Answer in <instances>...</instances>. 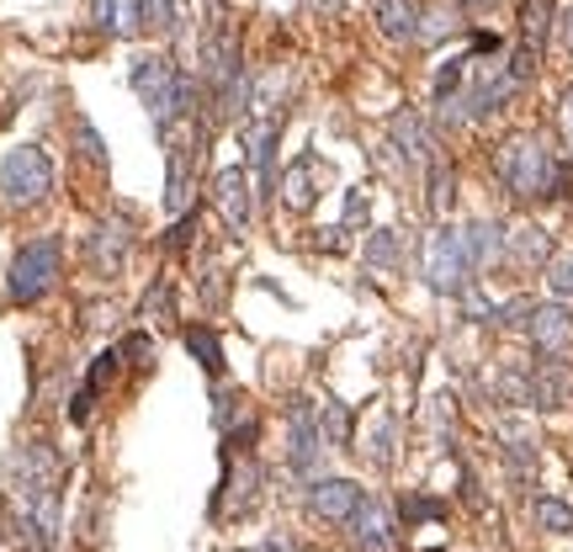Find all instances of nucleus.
<instances>
[{
	"mask_svg": "<svg viewBox=\"0 0 573 552\" xmlns=\"http://www.w3.org/2000/svg\"><path fill=\"white\" fill-rule=\"evenodd\" d=\"M388 144L409 159V170H425V165H430L436 139H430V123H425L420 107H398V112H393L388 118Z\"/></svg>",
	"mask_w": 573,
	"mask_h": 552,
	"instance_id": "15",
	"label": "nucleus"
},
{
	"mask_svg": "<svg viewBox=\"0 0 573 552\" xmlns=\"http://www.w3.org/2000/svg\"><path fill=\"white\" fill-rule=\"evenodd\" d=\"M64 276V240L59 234H37L11 255V272H5V298L16 308L43 303Z\"/></svg>",
	"mask_w": 573,
	"mask_h": 552,
	"instance_id": "3",
	"label": "nucleus"
},
{
	"mask_svg": "<svg viewBox=\"0 0 573 552\" xmlns=\"http://www.w3.org/2000/svg\"><path fill=\"white\" fill-rule=\"evenodd\" d=\"M319 430H324V446H351L356 420H351V409L340 399H330V404H319Z\"/></svg>",
	"mask_w": 573,
	"mask_h": 552,
	"instance_id": "29",
	"label": "nucleus"
},
{
	"mask_svg": "<svg viewBox=\"0 0 573 552\" xmlns=\"http://www.w3.org/2000/svg\"><path fill=\"white\" fill-rule=\"evenodd\" d=\"M552 22H558V0H526L520 5V43L515 48H526L531 59H542L547 37H552Z\"/></svg>",
	"mask_w": 573,
	"mask_h": 552,
	"instance_id": "21",
	"label": "nucleus"
},
{
	"mask_svg": "<svg viewBox=\"0 0 573 552\" xmlns=\"http://www.w3.org/2000/svg\"><path fill=\"white\" fill-rule=\"evenodd\" d=\"M531 298H505V303H494V319L488 324H499V330H526V319H531Z\"/></svg>",
	"mask_w": 573,
	"mask_h": 552,
	"instance_id": "36",
	"label": "nucleus"
},
{
	"mask_svg": "<svg viewBox=\"0 0 573 552\" xmlns=\"http://www.w3.org/2000/svg\"><path fill=\"white\" fill-rule=\"evenodd\" d=\"M330 181V165H324V154L319 150H302L293 165H287V176H282V202L293 208V213H308L313 202H319V186Z\"/></svg>",
	"mask_w": 573,
	"mask_h": 552,
	"instance_id": "14",
	"label": "nucleus"
},
{
	"mask_svg": "<svg viewBox=\"0 0 573 552\" xmlns=\"http://www.w3.org/2000/svg\"><path fill=\"white\" fill-rule=\"evenodd\" d=\"M186 351L197 356V367L208 372L212 383H223L229 362H223V345H218V335H212L208 324H191V330H186Z\"/></svg>",
	"mask_w": 573,
	"mask_h": 552,
	"instance_id": "28",
	"label": "nucleus"
},
{
	"mask_svg": "<svg viewBox=\"0 0 573 552\" xmlns=\"http://www.w3.org/2000/svg\"><path fill=\"white\" fill-rule=\"evenodd\" d=\"M128 86L150 107L159 139H170L176 123H197V80L170 54H139L128 69Z\"/></svg>",
	"mask_w": 573,
	"mask_h": 552,
	"instance_id": "2",
	"label": "nucleus"
},
{
	"mask_svg": "<svg viewBox=\"0 0 573 552\" xmlns=\"http://www.w3.org/2000/svg\"><path fill=\"white\" fill-rule=\"evenodd\" d=\"M441 516H447V505H441V499H425V494H409V499L398 505V521H404V526L441 521Z\"/></svg>",
	"mask_w": 573,
	"mask_h": 552,
	"instance_id": "34",
	"label": "nucleus"
},
{
	"mask_svg": "<svg viewBox=\"0 0 573 552\" xmlns=\"http://www.w3.org/2000/svg\"><path fill=\"white\" fill-rule=\"evenodd\" d=\"M526 377H531V404L537 409H563L573 399V367L563 356H542L537 351V362H526Z\"/></svg>",
	"mask_w": 573,
	"mask_h": 552,
	"instance_id": "16",
	"label": "nucleus"
},
{
	"mask_svg": "<svg viewBox=\"0 0 573 552\" xmlns=\"http://www.w3.org/2000/svg\"><path fill=\"white\" fill-rule=\"evenodd\" d=\"M144 16L159 22L165 32H186V5L181 0H144Z\"/></svg>",
	"mask_w": 573,
	"mask_h": 552,
	"instance_id": "35",
	"label": "nucleus"
},
{
	"mask_svg": "<svg viewBox=\"0 0 573 552\" xmlns=\"http://www.w3.org/2000/svg\"><path fill=\"white\" fill-rule=\"evenodd\" d=\"M452 197H456V170H452V159L436 150L430 165H425V208L436 218H447L452 213Z\"/></svg>",
	"mask_w": 573,
	"mask_h": 552,
	"instance_id": "25",
	"label": "nucleus"
},
{
	"mask_svg": "<svg viewBox=\"0 0 573 552\" xmlns=\"http://www.w3.org/2000/svg\"><path fill=\"white\" fill-rule=\"evenodd\" d=\"M526 335H531V345H537L542 356H569V345H573V308L563 303V298L537 303V308H531V319H526Z\"/></svg>",
	"mask_w": 573,
	"mask_h": 552,
	"instance_id": "13",
	"label": "nucleus"
},
{
	"mask_svg": "<svg viewBox=\"0 0 573 552\" xmlns=\"http://www.w3.org/2000/svg\"><path fill=\"white\" fill-rule=\"evenodd\" d=\"M212 202H218V218L229 229V240H244L250 234V218H255V176L244 165H229L212 176Z\"/></svg>",
	"mask_w": 573,
	"mask_h": 552,
	"instance_id": "9",
	"label": "nucleus"
},
{
	"mask_svg": "<svg viewBox=\"0 0 573 552\" xmlns=\"http://www.w3.org/2000/svg\"><path fill=\"white\" fill-rule=\"evenodd\" d=\"M362 484H351V478H313L308 484V516L324 526H345L356 516V505H362Z\"/></svg>",
	"mask_w": 573,
	"mask_h": 552,
	"instance_id": "12",
	"label": "nucleus"
},
{
	"mask_svg": "<svg viewBox=\"0 0 573 552\" xmlns=\"http://www.w3.org/2000/svg\"><path fill=\"white\" fill-rule=\"evenodd\" d=\"M197 292L208 298V313H218L223 308V272H202L197 276Z\"/></svg>",
	"mask_w": 573,
	"mask_h": 552,
	"instance_id": "40",
	"label": "nucleus"
},
{
	"mask_svg": "<svg viewBox=\"0 0 573 552\" xmlns=\"http://www.w3.org/2000/svg\"><path fill=\"white\" fill-rule=\"evenodd\" d=\"M558 144H563V154L573 159V86L558 91Z\"/></svg>",
	"mask_w": 573,
	"mask_h": 552,
	"instance_id": "37",
	"label": "nucleus"
},
{
	"mask_svg": "<svg viewBox=\"0 0 573 552\" xmlns=\"http://www.w3.org/2000/svg\"><path fill=\"white\" fill-rule=\"evenodd\" d=\"M505 223L499 218H473V223H462V240H467V261H473V272H488V266H499L505 261Z\"/></svg>",
	"mask_w": 573,
	"mask_h": 552,
	"instance_id": "19",
	"label": "nucleus"
},
{
	"mask_svg": "<svg viewBox=\"0 0 573 552\" xmlns=\"http://www.w3.org/2000/svg\"><path fill=\"white\" fill-rule=\"evenodd\" d=\"M261 499V467L240 457V446L223 452V484L212 494V521H244Z\"/></svg>",
	"mask_w": 573,
	"mask_h": 552,
	"instance_id": "6",
	"label": "nucleus"
},
{
	"mask_svg": "<svg viewBox=\"0 0 573 552\" xmlns=\"http://www.w3.org/2000/svg\"><path fill=\"white\" fill-rule=\"evenodd\" d=\"M362 457L377 467V473H388L393 462H398V420H393L388 409L372 420V430H366V446H362Z\"/></svg>",
	"mask_w": 573,
	"mask_h": 552,
	"instance_id": "26",
	"label": "nucleus"
},
{
	"mask_svg": "<svg viewBox=\"0 0 573 552\" xmlns=\"http://www.w3.org/2000/svg\"><path fill=\"white\" fill-rule=\"evenodd\" d=\"M366 218V191H351V202H345V223H362Z\"/></svg>",
	"mask_w": 573,
	"mask_h": 552,
	"instance_id": "42",
	"label": "nucleus"
},
{
	"mask_svg": "<svg viewBox=\"0 0 573 552\" xmlns=\"http://www.w3.org/2000/svg\"><path fill=\"white\" fill-rule=\"evenodd\" d=\"M165 213L181 218L191 213V191H197V159L202 150L197 144H186V139H165Z\"/></svg>",
	"mask_w": 573,
	"mask_h": 552,
	"instance_id": "11",
	"label": "nucleus"
},
{
	"mask_svg": "<svg viewBox=\"0 0 573 552\" xmlns=\"http://www.w3.org/2000/svg\"><path fill=\"white\" fill-rule=\"evenodd\" d=\"M462 11H483V5H494V0H456Z\"/></svg>",
	"mask_w": 573,
	"mask_h": 552,
	"instance_id": "44",
	"label": "nucleus"
},
{
	"mask_svg": "<svg viewBox=\"0 0 573 552\" xmlns=\"http://www.w3.org/2000/svg\"><path fill=\"white\" fill-rule=\"evenodd\" d=\"M366 272H398V266H404V234H398V229H372V234H366Z\"/></svg>",
	"mask_w": 573,
	"mask_h": 552,
	"instance_id": "27",
	"label": "nucleus"
},
{
	"mask_svg": "<svg viewBox=\"0 0 573 552\" xmlns=\"http://www.w3.org/2000/svg\"><path fill=\"white\" fill-rule=\"evenodd\" d=\"M75 150H80V159H86L91 170H107V139L96 133L91 118H75Z\"/></svg>",
	"mask_w": 573,
	"mask_h": 552,
	"instance_id": "32",
	"label": "nucleus"
},
{
	"mask_svg": "<svg viewBox=\"0 0 573 552\" xmlns=\"http://www.w3.org/2000/svg\"><path fill=\"white\" fill-rule=\"evenodd\" d=\"M150 356H154V340L144 335V330L122 340V362H133V367H150Z\"/></svg>",
	"mask_w": 573,
	"mask_h": 552,
	"instance_id": "39",
	"label": "nucleus"
},
{
	"mask_svg": "<svg viewBox=\"0 0 573 552\" xmlns=\"http://www.w3.org/2000/svg\"><path fill=\"white\" fill-rule=\"evenodd\" d=\"M197 223H202L197 213H181V218H176V223H170V234H165V250H170V255H181V250L191 245V234H197Z\"/></svg>",
	"mask_w": 573,
	"mask_h": 552,
	"instance_id": "38",
	"label": "nucleus"
},
{
	"mask_svg": "<svg viewBox=\"0 0 573 552\" xmlns=\"http://www.w3.org/2000/svg\"><path fill=\"white\" fill-rule=\"evenodd\" d=\"M558 37H563V48H569V59H573V5L558 16Z\"/></svg>",
	"mask_w": 573,
	"mask_h": 552,
	"instance_id": "43",
	"label": "nucleus"
},
{
	"mask_svg": "<svg viewBox=\"0 0 573 552\" xmlns=\"http://www.w3.org/2000/svg\"><path fill=\"white\" fill-rule=\"evenodd\" d=\"M420 0H377L372 5V16H377V32L388 37V43H415V32H420Z\"/></svg>",
	"mask_w": 573,
	"mask_h": 552,
	"instance_id": "23",
	"label": "nucleus"
},
{
	"mask_svg": "<svg viewBox=\"0 0 573 552\" xmlns=\"http://www.w3.org/2000/svg\"><path fill=\"white\" fill-rule=\"evenodd\" d=\"M547 292L552 298H573V250H552V261H547Z\"/></svg>",
	"mask_w": 573,
	"mask_h": 552,
	"instance_id": "33",
	"label": "nucleus"
},
{
	"mask_svg": "<svg viewBox=\"0 0 573 552\" xmlns=\"http://www.w3.org/2000/svg\"><path fill=\"white\" fill-rule=\"evenodd\" d=\"M128 250H133V234H128V223L107 218V223H96L91 240H86V261H91L96 276H118L122 266H128Z\"/></svg>",
	"mask_w": 573,
	"mask_h": 552,
	"instance_id": "17",
	"label": "nucleus"
},
{
	"mask_svg": "<svg viewBox=\"0 0 573 552\" xmlns=\"http://www.w3.org/2000/svg\"><path fill=\"white\" fill-rule=\"evenodd\" d=\"M276 139H282V118H244L240 123V165L250 176H261V197H276L282 191V176H276Z\"/></svg>",
	"mask_w": 573,
	"mask_h": 552,
	"instance_id": "7",
	"label": "nucleus"
},
{
	"mask_svg": "<svg viewBox=\"0 0 573 552\" xmlns=\"http://www.w3.org/2000/svg\"><path fill=\"white\" fill-rule=\"evenodd\" d=\"M170 313H176V303H170V281L159 276V281L144 287V298H139V319H144V324H165Z\"/></svg>",
	"mask_w": 573,
	"mask_h": 552,
	"instance_id": "31",
	"label": "nucleus"
},
{
	"mask_svg": "<svg viewBox=\"0 0 573 552\" xmlns=\"http://www.w3.org/2000/svg\"><path fill=\"white\" fill-rule=\"evenodd\" d=\"M351 531V548L356 552H398V516L383 494H362L356 516L345 521Z\"/></svg>",
	"mask_w": 573,
	"mask_h": 552,
	"instance_id": "10",
	"label": "nucleus"
},
{
	"mask_svg": "<svg viewBox=\"0 0 573 552\" xmlns=\"http://www.w3.org/2000/svg\"><path fill=\"white\" fill-rule=\"evenodd\" d=\"M462 32V5L456 0H436V5H425L420 11V32H415V43L420 48H441L447 37Z\"/></svg>",
	"mask_w": 573,
	"mask_h": 552,
	"instance_id": "24",
	"label": "nucleus"
},
{
	"mask_svg": "<svg viewBox=\"0 0 573 552\" xmlns=\"http://www.w3.org/2000/svg\"><path fill=\"white\" fill-rule=\"evenodd\" d=\"M118 372H122V345H112V351H101V356L91 362V372H86V388L69 399V420H75V426H86V420H91L96 399L118 383Z\"/></svg>",
	"mask_w": 573,
	"mask_h": 552,
	"instance_id": "18",
	"label": "nucleus"
},
{
	"mask_svg": "<svg viewBox=\"0 0 573 552\" xmlns=\"http://www.w3.org/2000/svg\"><path fill=\"white\" fill-rule=\"evenodd\" d=\"M505 261H515V266H547L552 261V234H547L542 223H515L510 234H505Z\"/></svg>",
	"mask_w": 573,
	"mask_h": 552,
	"instance_id": "22",
	"label": "nucleus"
},
{
	"mask_svg": "<svg viewBox=\"0 0 573 552\" xmlns=\"http://www.w3.org/2000/svg\"><path fill=\"white\" fill-rule=\"evenodd\" d=\"M324 452H330V446H324V430H319V404L293 399L287 404V473L308 478Z\"/></svg>",
	"mask_w": 573,
	"mask_h": 552,
	"instance_id": "8",
	"label": "nucleus"
},
{
	"mask_svg": "<svg viewBox=\"0 0 573 552\" xmlns=\"http://www.w3.org/2000/svg\"><path fill=\"white\" fill-rule=\"evenodd\" d=\"M531 516H537V526L552 531V537H573V505H563V499L542 494V499L531 505Z\"/></svg>",
	"mask_w": 573,
	"mask_h": 552,
	"instance_id": "30",
	"label": "nucleus"
},
{
	"mask_svg": "<svg viewBox=\"0 0 573 552\" xmlns=\"http://www.w3.org/2000/svg\"><path fill=\"white\" fill-rule=\"evenodd\" d=\"M244 552H308L298 542V537H287V531H276V537H266V542H255V548H244Z\"/></svg>",
	"mask_w": 573,
	"mask_h": 552,
	"instance_id": "41",
	"label": "nucleus"
},
{
	"mask_svg": "<svg viewBox=\"0 0 573 552\" xmlns=\"http://www.w3.org/2000/svg\"><path fill=\"white\" fill-rule=\"evenodd\" d=\"M473 281H478V272H473V261H467L462 229H456V223L430 229V240H425V287H430L436 298H462Z\"/></svg>",
	"mask_w": 573,
	"mask_h": 552,
	"instance_id": "4",
	"label": "nucleus"
},
{
	"mask_svg": "<svg viewBox=\"0 0 573 552\" xmlns=\"http://www.w3.org/2000/svg\"><path fill=\"white\" fill-rule=\"evenodd\" d=\"M494 181L510 202H563L573 186V159L558 154L542 133H510L494 150Z\"/></svg>",
	"mask_w": 573,
	"mask_h": 552,
	"instance_id": "1",
	"label": "nucleus"
},
{
	"mask_svg": "<svg viewBox=\"0 0 573 552\" xmlns=\"http://www.w3.org/2000/svg\"><path fill=\"white\" fill-rule=\"evenodd\" d=\"M54 191V159L37 150V144H16V150L0 159V197L11 208H32Z\"/></svg>",
	"mask_w": 573,
	"mask_h": 552,
	"instance_id": "5",
	"label": "nucleus"
},
{
	"mask_svg": "<svg viewBox=\"0 0 573 552\" xmlns=\"http://www.w3.org/2000/svg\"><path fill=\"white\" fill-rule=\"evenodd\" d=\"M91 22L107 37H139L144 32V0H91Z\"/></svg>",
	"mask_w": 573,
	"mask_h": 552,
	"instance_id": "20",
	"label": "nucleus"
}]
</instances>
